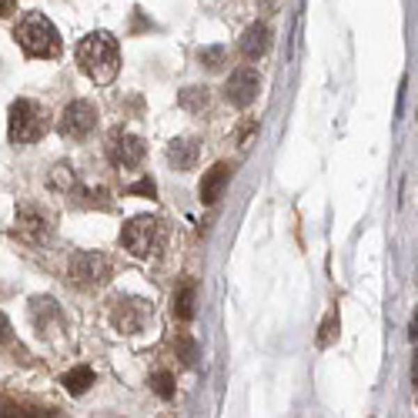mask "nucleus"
Returning a JSON list of instances; mask_svg holds the SVG:
<instances>
[{"mask_svg":"<svg viewBox=\"0 0 418 418\" xmlns=\"http://www.w3.org/2000/svg\"><path fill=\"white\" fill-rule=\"evenodd\" d=\"M194 298H198V288H194V281H191V278L174 288L171 311H174V318H178V321H191V318H194Z\"/></svg>","mask_w":418,"mask_h":418,"instance_id":"obj_14","label":"nucleus"},{"mask_svg":"<svg viewBox=\"0 0 418 418\" xmlns=\"http://www.w3.org/2000/svg\"><path fill=\"white\" fill-rule=\"evenodd\" d=\"M91 385H94V368H87V365L70 368V371L64 375V388L70 392V395H84Z\"/></svg>","mask_w":418,"mask_h":418,"instance_id":"obj_16","label":"nucleus"},{"mask_svg":"<svg viewBox=\"0 0 418 418\" xmlns=\"http://www.w3.org/2000/svg\"><path fill=\"white\" fill-rule=\"evenodd\" d=\"M50 234H54V217L33 204V201H24L17 204V215H14V238L27 241V245H47Z\"/></svg>","mask_w":418,"mask_h":418,"instance_id":"obj_5","label":"nucleus"},{"mask_svg":"<svg viewBox=\"0 0 418 418\" xmlns=\"http://www.w3.org/2000/svg\"><path fill=\"white\" fill-rule=\"evenodd\" d=\"M3 415H54V412L31 408V405H3Z\"/></svg>","mask_w":418,"mask_h":418,"instance_id":"obj_24","label":"nucleus"},{"mask_svg":"<svg viewBox=\"0 0 418 418\" xmlns=\"http://www.w3.org/2000/svg\"><path fill=\"white\" fill-rule=\"evenodd\" d=\"M150 388H154V395L171 401L174 398V375H171V371H154V375H150Z\"/></svg>","mask_w":418,"mask_h":418,"instance_id":"obj_20","label":"nucleus"},{"mask_svg":"<svg viewBox=\"0 0 418 418\" xmlns=\"http://www.w3.org/2000/svg\"><path fill=\"white\" fill-rule=\"evenodd\" d=\"M50 187H54V191H64V194L77 191V171H74V164H67V161L54 164V171H50Z\"/></svg>","mask_w":418,"mask_h":418,"instance_id":"obj_15","label":"nucleus"},{"mask_svg":"<svg viewBox=\"0 0 418 418\" xmlns=\"http://www.w3.org/2000/svg\"><path fill=\"white\" fill-rule=\"evenodd\" d=\"M7 134H10L14 144H37L47 134V111L27 98L14 100L10 117H7Z\"/></svg>","mask_w":418,"mask_h":418,"instance_id":"obj_3","label":"nucleus"},{"mask_svg":"<svg viewBox=\"0 0 418 418\" xmlns=\"http://www.w3.org/2000/svg\"><path fill=\"white\" fill-rule=\"evenodd\" d=\"M144 154H148L144 141L131 131H114L111 134V141H107V157H111V164L121 167V171L137 167L141 161H144Z\"/></svg>","mask_w":418,"mask_h":418,"instance_id":"obj_9","label":"nucleus"},{"mask_svg":"<svg viewBox=\"0 0 418 418\" xmlns=\"http://www.w3.org/2000/svg\"><path fill=\"white\" fill-rule=\"evenodd\" d=\"M178 104H181L184 111L198 114V111L208 107V91H204V87H184L181 94H178Z\"/></svg>","mask_w":418,"mask_h":418,"instance_id":"obj_17","label":"nucleus"},{"mask_svg":"<svg viewBox=\"0 0 418 418\" xmlns=\"http://www.w3.org/2000/svg\"><path fill=\"white\" fill-rule=\"evenodd\" d=\"M174 351L181 355L184 365H194V358H198V348H194V341H191L187 334H178V338H174Z\"/></svg>","mask_w":418,"mask_h":418,"instance_id":"obj_21","label":"nucleus"},{"mask_svg":"<svg viewBox=\"0 0 418 418\" xmlns=\"http://www.w3.org/2000/svg\"><path fill=\"white\" fill-rule=\"evenodd\" d=\"M17 10V0H0V17H10Z\"/></svg>","mask_w":418,"mask_h":418,"instance_id":"obj_26","label":"nucleus"},{"mask_svg":"<svg viewBox=\"0 0 418 418\" xmlns=\"http://www.w3.org/2000/svg\"><path fill=\"white\" fill-rule=\"evenodd\" d=\"M261 94V77L254 67H238L231 70V77L224 81V100L234 107H251Z\"/></svg>","mask_w":418,"mask_h":418,"instance_id":"obj_8","label":"nucleus"},{"mask_svg":"<svg viewBox=\"0 0 418 418\" xmlns=\"http://www.w3.org/2000/svg\"><path fill=\"white\" fill-rule=\"evenodd\" d=\"M98 124V111L87 104V100H70L64 111H61V121H57V131L67 141H84L87 134L94 131Z\"/></svg>","mask_w":418,"mask_h":418,"instance_id":"obj_7","label":"nucleus"},{"mask_svg":"<svg viewBox=\"0 0 418 418\" xmlns=\"http://www.w3.org/2000/svg\"><path fill=\"white\" fill-rule=\"evenodd\" d=\"M254 134H258V124H254V121H245V127H241V150H248V148H251Z\"/></svg>","mask_w":418,"mask_h":418,"instance_id":"obj_25","label":"nucleus"},{"mask_svg":"<svg viewBox=\"0 0 418 418\" xmlns=\"http://www.w3.org/2000/svg\"><path fill=\"white\" fill-rule=\"evenodd\" d=\"M77 64L94 84H111L121 70V50L107 31H98L77 44Z\"/></svg>","mask_w":418,"mask_h":418,"instance_id":"obj_1","label":"nucleus"},{"mask_svg":"<svg viewBox=\"0 0 418 418\" xmlns=\"http://www.w3.org/2000/svg\"><path fill=\"white\" fill-rule=\"evenodd\" d=\"M198 57H201V64L208 67V70H217V67L228 61V50H224V47H208V50H201Z\"/></svg>","mask_w":418,"mask_h":418,"instance_id":"obj_22","label":"nucleus"},{"mask_svg":"<svg viewBox=\"0 0 418 418\" xmlns=\"http://www.w3.org/2000/svg\"><path fill=\"white\" fill-rule=\"evenodd\" d=\"M111 321H114L117 332L124 334L144 332V325L150 321V304L144 298H117L114 308H111Z\"/></svg>","mask_w":418,"mask_h":418,"instance_id":"obj_10","label":"nucleus"},{"mask_svg":"<svg viewBox=\"0 0 418 418\" xmlns=\"http://www.w3.org/2000/svg\"><path fill=\"white\" fill-rule=\"evenodd\" d=\"M412 378H415V385H418V355H415V365H412Z\"/></svg>","mask_w":418,"mask_h":418,"instance_id":"obj_28","label":"nucleus"},{"mask_svg":"<svg viewBox=\"0 0 418 418\" xmlns=\"http://www.w3.org/2000/svg\"><path fill=\"white\" fill-rule=\"evenodd\" d=\"M268 47H271V27H268V24H251L248 31L241 33V44H238V50H241L245 61L265 57Z\"/></svg>","mask_w":418,"mask_h":418,"instance_id":"obj_12","label":"nucleus"},{"mask_svg":"<svg viewBox=\"0 0 418 418\" xmlns=\"http://www.w3.org/2000/svg\"><path fill=\"white\" fill-rule=\"evenodd\" d=\"M17 44H20V50L27 54V57H44V61H50V57H57L61 54V33H57V27L50 24V17L37 14V10H31V14H24V20L17 24Z\"/></svg>","mask_w":418,"mask_h":418,"instance_id":"obj_2","label":"nucleus"},{"mask_svg":"<svg viewBox=\"0 0 418 418\" xmlns=\"http://www.w3.org/2000/svg\"><path fill=\"white\" fill-rule=\"evenodd\" d=\"M198 154H201V144L194 137H174L164 150L167 164L174 167V171H191V167L198 164Z\"/></svg>","mask_w":418,"mask_h":418,"instance_id":"obj_11","label":"nucleus"},{"mask_svg":"<svg viewBox=\"0 0 418 418\" xmlns=\"http://www.w3.org/2000/svg\"><path fill=\"white\" fill-rule=\"evenodd\" d=\"M31 315H33V325L47 332V321H50V318H61V311H57V304H54L50 298H33Z\"/></svg>","mask_w":418,"mask_h":418,"instance_id":"obj_18","label":"nucleus"},{"mask_svg":"<svg viewBox=\"0 0 418 418\" xmlns=\"http://www.w3.org/2000/svg\"><path fill=\"white\" fill-rule=\"evenodd\" d=\"M412 338L418 341V315H415V321H412Z\"/></svg>","mask_w":418,"mask_h":418,"instance_id":"obj_27","label":"nucleus"},{"mask_svg":"<svg viewBox=\"0 0 418 418\" xmlns=\"http://www.w3.org/2000/svg\"><path fill=\"white\" fill-rule=\"evenodd\" d=\"M121 245L131 251L134 258H150V254H157L161 245H164V224L150 215L134 217V221H127V224L121 228Z\"/></svg>","mask_w":418,"mask_h":418,"instance_id":"obj_4","label":"nucleus"},{"mask_svg":"<svg viewBox=\"0 0 418 418\" xmlns=\"http://www.w3.org/2000/svg\"><path fill=\"white\" fill-rule=\"evenodd\" d=\"M228 181H231V167L224 164V161H217L211 171H204V178H201L198 184V194L204 204H215L217 198H221V191L228 187Z\"/></svg>","mask_w":418,"mask_h":418,"instance_id":"obj_13","label":"nucleus"},{"mask_svg":"<svg viewBox=\"0 0 418 418\" xmlns=\"http://www.w3.org/2000/svg\"><path fill=\"white\" fill-rule=\"evenodd\" d=\"M154 191H157V184L150 181V178H141V181H134L127 187V194H141V198H154Z\"/></svg>","mask_w":418,"mask_h":418,"instance_id":"obj_23","label":"nucleus"},{"mask_svg":"<svg viewBox=\"0 0 418 418\" xmlns=\"http://www.w3.org/2000/svg\"><path fill=\"white\" fill-rule=\"evenodd\" d=\"M338 328H341V321H338V308H332V311L325 315V321H321V328H318V345L328 348L334 338H338Z\"/></svg>","mask_w":418,"mask_h":418,"instance_id":"obj_19","label":"nucleus"},{"mask_svg":"<svg viewBox=\"0 0 418 418\" xmlns=\"http://www.w3.org/2000/svg\"><path fill=\"white\" fill-rule=\"evenodd\" d=\"M67 278L77 284V288H98L111 278V261L98 254V251H77L70 261H67Z\"/></svg>","mask_w":418,"mask_h":418,"instance_id":"obj_6","label":"nucleus"}]
</instances>
